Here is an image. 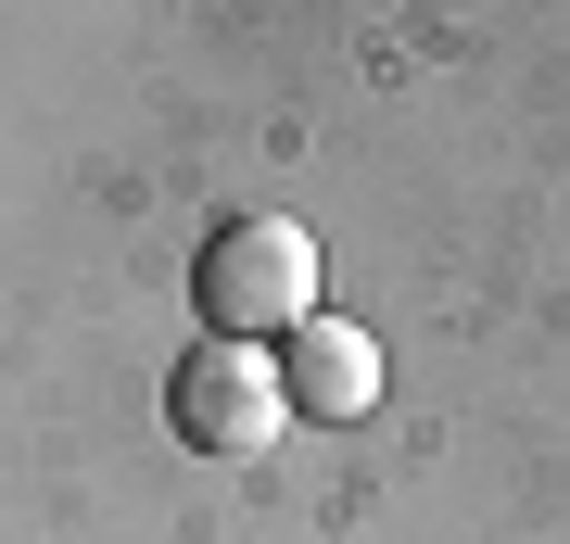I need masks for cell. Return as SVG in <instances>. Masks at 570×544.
Segmentation results:
<instances>
[{
	"label": "cell",
	"mask_w": 570,
	"mask_h": 544,
	"mask_svg": "<svg viewBox=\"0 0 570 544\" xmlns=\"http://www.w3.org/2000/svg\"><path fill=\"white\" fill-rule=\"evenodd\" d=\"M190 304H204V343H254L266 355V329L292 343L317 317V241L292 216H228L190 254Z\"/></svg>",
	"instance_id": "6da1fadb"
},
{
	"label": "cell",
	"mask_w": 570,
	"mask_h": 544,
	"mask_svg": "<svg viewBox=\"0 0 570 544\" xmlns=\"http://www.w3.org/2000/svg\"><path fill=\"white\" fill-rule=\"evenodd\" d=\"M165 418H178L190 456H266L279 418H292V393H279V367H266L254 343H190L178 367H165Z\"/></svg>",
	"instance_id": "7a4b0ae2"
},
{
	"label": "cell",
	"mask_w": 570,
	"mask_h": 544,
	"mask_svg": "<svg viewBox=\"0 0 570 544\" xmlns=\"http://www.w3.org/2000/svg\"><path fill=\"white\" fill-rule=\"evenodd\" d=\"M279 393H292V418H367V405H381V355H367V329L305 317V329L279 343Z\"/></svg>",
	"instance_id": "3957f363"
}]
</instances>
